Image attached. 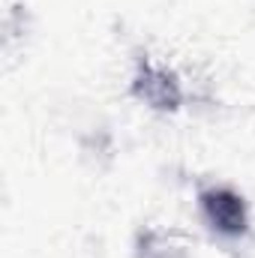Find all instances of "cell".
<instances>
[{
  "instance_id": "obj_2",
  "label": "cell",
  "mask_w": 255,
  "mask_h": 258,
  "mask_svg": "<svg viewBox=\"0 0 255 258\" xmlns=\"http://www.w3.org/2000/svg\"><path fill=\"white\" fill-rule=\"evenodd\" d=\"M129 96L156 114H177L189 102V87L183 72L165 57L141 51L132 57L129 69Z\"/></svg>"
},
{
  "instance_id": "obj_3",
  "label": "cell",
  "mask_w": 255,
  "mask_h": 258,
  "mask_svg": "<svg viewBox=\"0 0 255 258\" xmlns=\"http://www.w3.org/2000/svg\"><path fill=\"white\" fill-rule=\"evenodd\" d=\"M135 258H192V240L174 225L147 222L132 237Z\"/></svg>"
},
{
  "instance_id": "obj_1",
  "label": "cell",
  "mask_w": 255,
  "mask_h": 258,
  "mask_svg": "<svg viewBox=\"0 0 255 258\" xmlns=\"http://www.w3.org/2000/svg\"><path fill=\"white\" fill-rule=\"evenodd\" d=\"M195 216L219 243H243L252 234L249 198L225 180H207L195 189Z\"/></svg>"
}]
</instances>
